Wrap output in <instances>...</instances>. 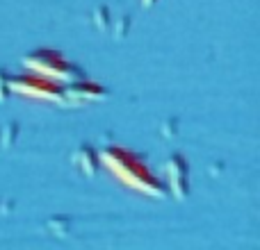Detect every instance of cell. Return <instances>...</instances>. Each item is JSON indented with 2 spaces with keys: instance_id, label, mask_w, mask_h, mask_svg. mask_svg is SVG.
Returning a JSON list of instances; mask_svg holds the SVG:
<instances>
[{
  "instance_id": "1",
  "label": "cell",
  "mask_w": 260,
  "mask_h": 250,
  "mask_svg": "<svg viewBox=\"0 0 260 250\" xmlns=\"http://www.w3.org/2000/svg\"><path fill=\"white\" fill-rule=\"evenodd\" d=\"M99 161H103L123 184L137 189V191L146 193L153 198H167V187L146 169L142 159L135 152L126 150V148L117 146H105L99 152Z\"/></svg>"
},
{
  "instance_id": "2",
  "label": "cell",
  "mask_w": 260,
  "mask_h": 250,
  "mask_svg": "<svg viewBox=\"0 0 260 250\" xmlns=\"http://www.w3.org/2000/svg\"><path fill=\"white\" fill-rule=\"evenodd\" d=\"M23 64H25L30 71L39 73L41 77H48V80H53V82H62V85H71V82L85 77L76 64H71L59 53L48 50V48H41V50H35V53L25 55Z\"/></svg>"
},
{
  "instance_id": "3",
  "label": "cell",
  "mask_w": 260,
  "mask_h": 250,
  "mask_svg": "<svg viewBox=\"0 0 260 250\" xmlns=\"http://www.w3.org/2000/svg\"><path fill=\"white\" fill-rule=\"evenodd\" d=\"M9 89L16 91V94L30 96V98H41V100H50V103L67 105L64 87H59L57 82L48 80V77H39V75L9 77Z\"/></svg>"
},
{
  "instance_id": "4",
  "label": "cell",
  "mask_w": 260,
  "mask_h": 250,
  "mask_svg": "<svg viewBox=\"0 0 260 250\" xmlns=\"http://www.w3.org/2000/svg\"><path fill=\"white\" fill-rule=\"evenodd\" d=\"M167 178H169V189L174 193L176 200H185L189 196V166L187 159H185L180 152H174L169 155L165 164Z\"/></svg>"
},
{
  "instance_id": "5",
  "label": "cell",
  "mask_w": 260,
  "mask_h": 250,
  "mask_svg": "<svg viewBox=\"0 0 260 250\" xmlns=\"http://www.w3.org/2000/svg\"><path fill=\"white\" fill-rule=\"evenodd\" d=\"M64 96H67V105H85V103H101V100H108V91L105 87L94 85V82H87L85 77L82 80H76L71 85L64 87Z\"/></svg>"
},
{
  "instance_id": "6",
  "label": "cell",
  "mask_w": 260,
  "mask_h": 250,
  "mask_svg": "<svg viewBox=\"0 0 260 250\" xmlns=\"http://www.w3.org/2000/svg\"><path fill=\"white\" fill-rule=\"evenodd\" d=\"M73 164H76L87 178H91V175H96V171H99V155H96V150L89 143H82V146L73 152Z\"/></svg>"
},
{
  "instance_id": "7",
  "label": "cell",
  "mask_w": 260,
  "mask_h": 250,
  "mask_svg": "<svg viewBox=\"0 0 260 250\" xmlns=\"http://www.w3.org/2000/svg\"><path fill=\"white\" fill-rule=\"evenodd\" d=\"M130 27H133V16L130 14H119L117 18H112V25H110V30H112V36L114 39H126Z\"/></svg>"
},
{
  "instance_id": "8",
  "label": "cell",
  "mask_w": 260,
  "mask_h": 250,
  "mask_svg": "<svg viewBox=\"0 0 260 250\" xmlns=\"http://www.w3.org/2000/svg\"><path fill=\"white\" fill-rule=\"evenodd\" d=\"M91 21H94L96 30H101V32H110V25H112V12H110L108 5H99V7H94Z\"/></svg>"
},
{
  "instance_id": "9",
  "label": "cell",
  "mask_w": 260,
  "mask_h": 250,
  "mask_svg": "<svg viewBox=\"0 0 260 250\" xmlns=\"http://www.w3.org/2000/svg\"><path fill=\"white\" fill-rule=\"evenodd\" d=\"M46 228L55 237H69V232H71V219L69 216H53V219L46 221Z\"/></svg>"
},
{
  "instance_id": "10",
  "label": "cell",
  "mask_w": 260,
  "mask_h": 250,
  "mask_svg": "<svg viewBox=\"0 0 260 250\" xmlns=\"http://www.w3.org/2000/svg\"><path fill=\"white\" fill-rule=\"evenodd\" d=\"M18 123H5V128H3V134H0V143H3V148H12L14 146V141L18 139Z\"/></svg>"
},
{
  "instance_id": "11",
  "label": "cell",
  "mask_w": 260,
  "mask_h": 250,
  "mask_svg": "<svg viewBox=\"0 0 260 250\" xmlns=\"http://www.w3.org/2000/svg\"><path fill=\"white\" fill-rule=\"evenodd\" d=\"M160 132H162V137H176L178 134V121L176 118H167L165 123H162V128H160Z\"/></svg>"
},
{
  "instance_id": "12",
  "label": "cell",
  "mask_w": 260,
  "mask_h": 250,
  "mask_svg": "<svg viewBox=\"0 0 260 250\" xmlns=\"http://www.w3.org/2000/svg\"><path fill=\"white\" fill-rule=\"evenodd\" d=\"M9 75H7V71L5 68H0V103L3 100H7V96H9Z\"/></svg>"
},
{
  "instance_id": "13",
  "label": "cell",
  "mask_w": 260,
  "mask_h": 250,
  "mask_svg": "<svg viewBox=\"0 0 260 250\" xmlns=\"http://www.w3.org/2000/svg\"><path fill=\"white\" fill-rule=\"evenodd\" d=\"M155 3H157V0H142V7H144V9H148V7H153Z\"/></svg>"
}]
</instances>
